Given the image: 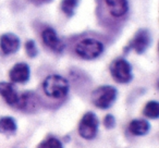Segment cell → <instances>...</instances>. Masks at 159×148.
<instances>
[{
	"label": "cell",
	"mask_w": 159,
	"mask_h": 148,
	"mask_svg": "<svg viewBox=\"0 0 159 148\" xmlns=\"http://www.w3.org/2000/svg\"><path fill=\"white\" fill-rule=\"evenodd\" d=\"M38 148H63L62 143L56 137H49V138L43 141L38 145Z\"/></svg>",
	"instance_id": "cell-16"
},
{
	"label": "cell",
	"mask_w": 159,
	"mask_h": 148,
	"mask_svg": "<svg viewBox=\"0 0 159 148\" xmlns=\"http://www.w3.org/2000/svg\"><path fill=\"white\" fill-rule=\"evenodd\" d=\"M30 76H31V69L25 62H18L9 71V78L12 83L24 84L30 80Z\"/></svg>",
	"instance_id": "cell-8"
},
{
	"label": "cell",
	"mask_w": 159,
	"mask_h": 148,
	"mask_svg": "<svg viewBox=\"0 0 159 148\" xmlns=\"http://www.w3.org/2000/svg\"><path fill=\"white\" fill-rule=\"evenodd\" d=\"M117 96L118 91L116 87L111 85H102L92 92L91 100L95 107L105 110L112 106L117 99Z\"/></svg>",
	"instance_id": "cell-3"
},
{
	"label": "cell",
	"mask_w": 159,
	"mask_h": 148,
	"mask_svg": "<svg viewBox=\"0 0 159 148\" xmlns=\"http://www.w3.org/2000/svg\"><path fill=\"white\" fill-rule=\"evenodd\" d=\"M109 71L112 78L120 84H128L132 81V65L124 58H118L111 62Z\"/></svg>",
	"instance_id": "cell-4"
},
{
	"label": "cell",
	"mask_w": 159,
	"mask_h": 148,
	"mask_svg": "<svg viewBox=\"0 0 159 148\" xmlns=\"http://www.w3.org/2000/svg\"><path fill=\"white\" fill-rule=\"evenodd\" d=\"M106 7L111 16L116 19L123 18L129 12L128 0H104Z\"/></svg>",
	"instance_id": "cell-11"
},
{
	"label": "cell",
	"mask_w": 159,
	"mask_h": 148,
	"mask_svg": "<svg viewBox=\"0 0 159 148\" xmlns=\"http://www.w3.org/2000/svg\"><path fill=\"white\" fill-rule=\"evenodd\" d=\"M152 44V35L146 29H141L135 33L131 42L125 47V51L134 50L137 55H142L148 49Z\"/></svg>",
	"instance_id": "cell-6"
},
{
	"label": "cell",
	"mask_w": 159,
	"mask_h": 148,
	"mask_svg": "<svg viewBox=\"0 0 159 148\" xmlns=\"http://www.w3.org/2000/svg\"><path fill=\"white\" fill-rule=\"evenodd\" d=\"M42 87L47 97L51 99H61L68 95L70 84L63 76L59 74H50L43 81Z\"/></svg>",
	"instance_id": "cell-1"
},
{
	"label": "cell",
	"mask_w": 159,
	"mask_h": 148,
	"mask_svg": "<svg viewBox=\"0 0 159 148\" xmlns=\"http://www.w3.org/2000/svg\"><path fill=\"white\" fill-rule=\"evenodd\" d=\"M21 40L16 34L5 33L0 36V49L3 55H13L20 49Z\"/></svg>",
	"instance_id": "cell-9"
},
{
	"label": "cell",
	"mask_w": 159,
	"mask_h": 148,
	"mask_svg": "<svg viewBox=\"0 0 159 148\" xmlns=\"http://www.w3.org/2000/svg\"><path fill=\"white\" fill-rule=\"evenodd\" d=\"M143 114L148 119H158L159 117V104L156 100H150L145 105L143 110Z\"/></svg>",
	"instance_id": "cell-14"
},
{
	"label": "cell",
	"mask_w": 159,
	"mask_h": 148,
	"mask_svg": "<svg viewBox=\"0 0 159 148\" xmlns=\"http://www.w3.org/2000/svg\"><path fill=\"white\" fill-rule=\"evenodd\" d=\"M0 96L5 99V101L9 106L18 107L19 101H20V95L12 83L0 82Z\"/></svg>",
	"instance_id": "cell-10"
},
{
	"label": "cell",
	"mask_w": 159,
	"mask_h": 148,
	"mask_svg": "<svg viewBox=\"0 0 159 148\" xmlns=\"http://www.w3.org/2000/svg\"><path fill=\"white\" fill-rule=\"evenodd\" d=\"M150 130V124L146 120L134 119L129 123V132L135 136H144Z\"/></svg>",
	"instance_id": "cell-12"
},
{
	"label": "cell",
	"mask_w": 159,
	"mask_h": 148,
	"mask_svg": "<svg viewBox=\"0 0 159 148\" xmlns=\"http://www.w3.org/2000/svg\"><path fill=\"white\" fill-rule=\"evenodd\" d=\"M98 126H99V120L97 115L92 111H89L80 120L77 131L82 138L89 141L95 138V136L97 135Z\"/></svg>",
	"instance_id": "cell-5"
},
{
	"label": "cell",
	"mask_w": 159,
	"mask_h": 148,
	"mask_svg": "<svg viewBox=\"0 0 159 148\" xmlns=\"http://www.w3.org/2000/svg\"><path fill=\"white\" fill-rule=\"evenodd\" d=\"M18 128L16 121L12 117L0 118V131L5 133H14Z\"/></svg>",
	"instance_id": "cell-15"
},
{
	"label": "cell",
	"mask_w": 159,
	"mask_h": 148,
	"mask_svg": "<svg viewBox=\"0 0 159 148\" xmlns=\"http://www.w3.org/2000/svg\"><path fill=\"white\" fill-rule=\"evenodd\" d=\"M80 0H61L60 8L61 11L66 14L68 18H72L75 14V10L79 7Z\"/></svg>",
	"instance_id": "cell-13"
},
{
	"label": "cell",
	"mask_w": 159,
	"mask_h": 148,
	"mask_svg": "<svg viewBox=\"0 0 159 148\" xmlns=\"http://www.w3.org/2000/svg\"><path fill=\"white\" fill-rule=\"evenodd\" d=\"M104 125L107 130H112L116 126V119L112 114H107L104 118Z\"/></svg>",
	"instance_id": "cell-18"
},
{
	"label": "cell",
	"mask_w": 159,
	"mask_h": 148,
	"mask_svg": "<svg viewBox=\"0 0 159 148\" xmlns=\"http://www.w3.org/2000/svg\"><path fill=\"white\" fill-rule=\"evenodd\" d=\"M25 52H26L27 57L34 59L35 57H37L38 55V49L36 46V43L33 39H29L25 43Z\"/></svg>",
	"instance_id": "cell-17"
},
{
	"label": "cell",
	"mask_w": 159,
	"mask_h": 148,
	"mask_svg": "<svg viewBox=\"0 0 159 148\" xmlns=\"http://www.w3.org/2000/svg\"><path fill=\"white\" fill-rule=\"evenodd\" d=\"M42 40L45 46H47L53 52L61 53L64 50V47H66V45L61 42L57 32L52 27H46V29H43Z\"/></svg>",
	"instance_id": "cell-7"
},
{
	"label": "cell",
	"mask_w": 159,
	"mask_h": 148,
	"mask_svg": "<svg viewBox=\"0 0 159 148\" xmlns=\"http://www.w3.org/2000/svg\"><path fill=\"white\" fill-rule=\"evenodd\" d=\"M74 50L75 53L81 59L95 60L104 52L105 46L100 40L96 39V38L86 37L76 43Z\"/></svg>",
	"instance_id": "cell-2"
}]
</instances>
